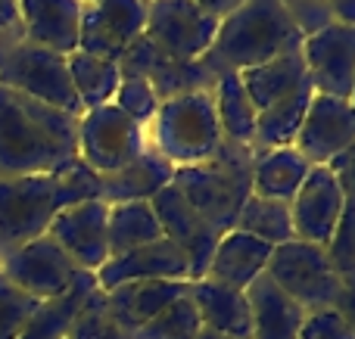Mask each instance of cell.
I'll list each match as a JSON object with an SVG mask.
<instances>
[{
  "mask_svg": "<svg viewBox=\"0 0 355 339\" xmlns=\"http://www.w3.org/2000/svg\"><path fill=\"white\" fill-rule=\"evenodd\" d=\"M312 168L315 165L296 147L262 149V153H256V162H252V193L265 199L293 203V196L306 184Z\"/></svg>",
  "mask_w": 355,
  "mask_h": 339,
  "instance_id": "25",
  "label": "cell"
},
{
  "mask_svg": "<svg viewBox=\"0 0 355 339\" xmlns=\"http://www.w3.org/2000/svg\"><path fill=\"white\" fill-rule=\"evenodd\" d=\"M327 259H331L334 271L340 274V280L355 277V205H346L343 215L337 221L331 243L324 246Z\"/></svg>",
  "mask_w": 355,
  "mask_h": 339,
  "instance_id": "36",
  "label": "cell"
},
{
  "mask_svg": "<svg viewBox=\"0 0 355 339\" xmlns=\"http://www.w3.org/2000/svg\"><path fill=\"white\" fill-rule=\"evenodd\" d=\"M147 140L175 168L209 162L221 147V128L215 116L212 91H193L168 97L147 128Z\"/></svg>",
  "mask_w": 355,
  "mask_h": 339,
  "instance_id": "5",
  "label": "cell"
},
{
  "mask_svg": "<svg viewBox=\"0 0 355 339\" xmlns=\"http://www.w3.org/2000/svg\"><path fill=\"white\" fill-rule=\"evenodd\" d=\"M162 240V228L150 203L110 205V259Z\"/></svg>",
  "mask_w": 355,
  "mask_h": 339,
  "instance_id": "30",
  "label": "cell"
},
{
  "mask_svg": "<svg viewBox=\"0 0 355 339\" xmlns=\"http://www.w3.org/2000/svg\"><path fill=\"white\" fill-rule=\"evenodd\" d=\"M37 299L22 293L16 284L0 274V339H19L22 330L28 327L31 315L37 311Z\"/></svg>",
  "mask_w": 355,
  "mask_h": 339,
  "instance_id": "34",
  "label": "cell"
},
{
  "mask_svg": "<svg viewBox=\"0 0 355 339\" xmlns=\"http://www.w3.org/2000/svg\"><path fill=\"white\" fill-rule=\"evenodd\" d=\"M147 147V128L128 118L119 106L106 103L78 116V159L91 172L112 174L135 162Z\"/></svg>",
  "mask_w": 355,
  "mask_h": 339,
  "instance_id": "8",
  "label": "cell"
},
{
  "mask_svg": "<svg viewBox=\"0 0 355 339\" xmlns=\"http://www.w3.org/2000/svg\"><path fill=\"white\" fill-rule=\"evenodd\" d=\"M200 330L202 324L193 302H190V296H181L168 309H162L150 324H144L137 333H131V339H196Z\"/></svg>",
  "mask_w": 355,
  "mask_h": 339,
  "instance_id": "32",
  "label": "cell"
},
{
  "mask_svg": "<svg viewBox=\"0 0 355 339\" xmlns=\"http://www.w3.org/2000/svg\"><path fill=\"white\" fill-rule=\"evenodd\" d=\"M78 3H81V6H87V3H100V0H78Z\"/></svg>",
  "mask_w": 355,
  "mask_h": 339,
  "instance_id": "45",
  "label": "cell"
},
{
  "mask_svg": "<svg viewBox=\"0 0 355 339\" xmlns=\"http://www.w3.org/2000/svg\"><path fill=\"white\" fill-rule=\"evenodd\" d=\"M66 59H69V75H72L75 93L81 100V109H97V106L112 103L119 84H122L119 62L100 59V56L81 53V50H72Z\"/></svg>",
  "mask_w": 355,
  "mask_h": 339,
  "instance_id": "29",
  "label": "cell"
},
{
  "mask_svg": "<svg viewBox=\"0 0 355 339\" xmlns=\"http://www.w3.org/2000/svg\"><path fill=\"white\" fill-rule=\"evenodd\" d=\"M355 143V106L349 100L315 93L293 147L312 165H327Z\"/></svg>",
  "mask_w": 355,
  "mask_h": 339,
  "instance_id": "15",
  "label": "cell"
},
{
  "mask_svg": "<svg viewBox=\"0 0 355 339\" xmlns=\"http://www.w3.org/2000/svg\"><path fill=\"white\" fill-rule=\"evenodd\" d=\"M94 277H97L100 290L110 293L122 284H137V280H190V271L181 246L162 237V240L147 243L141 249L106 259V265Z\"/></svg>",
  "mask_w": 355,
  "mask_h": 339,
  "instance_id": "17",
  "label": "cell"
},
{
  "mask_svg": "<svg viewBox=\"0 0 355 339\" xmlns=\"http://www.w3.org/2000/svg\"><path fill=\"white\" fill-rule=\"evenodd\" d=\"M218 16L193 0H150L144 37L172 62L202 59L218 35Z\"/></svg>",
  "mask_w": 355,
  "mask_h": 339,
  "instance_id": "9",
  "label": "cell"
},
{
  "mask_svg": "<svg viewBox=\"0 0 355 339\" xmlns=\"http://www.w3.org/2000/svg\"><path fill=\"white\" fill-rule=\"evenodd\" d=\"M147 3H150V0H147Z\"/></svg>",
  "mask_w": 355,
  "mask_h": 339,
  "instance_id": "47",
  "label": "cell"
},
{
  "mask_svg": "<svg viewBox=\"0 0 355 339\" xmlns=\"http://www.w3.org/2000/svg\"><path fill=\"white\" fill-rule=\"evenodd\" d=\"M271 249L275 246L243 234V230H227V234L218 237V246H215L212 262H209L206 280H215V284H221V286L246 293V286H250L259 274H265Z\"/></svg>",
  "mask_w": 355,
  "mask_h": 339,
  "instance_id": "19",
  "label": "cell"
},
{
  "mask_svg": "<svg viewBox=\"0 0 355 339\" xmlns=\"http://www.w3.org/2000/svg\"><path fill=\"white\" fill-rule=\"evenodd\" d=\"M327 6H331L334 22L355 25V0H327Z\"/></svg>",
  "mask_w": 355,
  "mask_h": 339,
  "instance_id": "42",
  "label": "cell"
},
{
  "mask_svg": "<svg viewBox=\"0 0 355 339\" xmlns=\"http://www.w3.org/2000/svg\"><path fill=\"white\" fill-rule=\"evenodd\" d=\"M147 28V0H100L81 6L78 47L81 53L119 62L122 53Z\"/></svg>",
  "mask_w": 355,
  "mask_h": 339,
  "instance_id": "11",
  "label": "cell"
},
{
  "mask_svg": "<svg viewBox=\"0 0 355 339\" xmlns=\"http://www.w3.org/2000/svg\"><path fill=\"white\" fill-rule=\"evenodd\" d=\"M66 339H131V336L119 327V321L110 311V302H106V293L97 286L78 309Z\"/></svg>",
  "mask_w": 355,
  "mask_h": 339,
  "instance_id": "33",
  "label": "cell"
},
{
  "mask_svg": "<svg viewBox=\"0 0 355 339\" xmlns=\"http://www.w3.org/2000/svg\"><path fill=\"white\" fill-rule=\"evenodd\" d=\"M252 162H256V149L221 140L218 153L209 162L175 168L172 184L209 228L227 234L234 230V221L252 193Z\"/></svg>",
  "mask_w": 355,
  "mask_h": 339,
  "instance_id": "4",
  "label": "cell"
},
{
  "mask_svg": "<svg viewBox=\"0 0 355 339\" xmlns=\"http://www.w3.org/2000/svg\"><path fill=\"white\" fill-rule=\"evenodd\" d=\"M0 274L10 284H16L22 293H28L37 302L62 296L78 280L81 268L60 249V243L50 234H41L35 240L12 246L0 253Z\"/></svg>",
  "mask_w": 355,
  "mask_h": 339,
  "instance_id": "10",
  "label": "cell"
},
{
  "mask_svg": "<svg viewBox=\"0 0 355 339\" xmlns=\"http://www.w3.org/2000/svg\"><path fill=\"white\" fill-rule=\"evenodd\" d=\"M159 103H162L159 93H156V87L147 78H122L116 97H112V106H119L125 116L135 118L144 128H150V122L156 118Z\"/></svg>",
  "mask_w": 355,
  "mask_h": 339,
  "instance_id": "35",
  "label": "cell"
},
{
  "mask_svg": "<svg viewBox=\"0 0 355 339\" xmlns=\"http://www.w3.org/2000/svg\"><path fill=\"white\" fill-rule=\"evenodd\" d=\"M175 178V165L162 159L153 147H147L135 162L112 174H100V199L110 205L116 203H150L162 187Z\"/></svg>",
  "mask_w": 355,
  "mask_h": 339,
  "instance_id": "20",
  "label": "cell"
},
{
  "mask_svg": "<svg viewBox=\"0 0 355 339\" xmlns=\"http://www.w3.org/2000/svg\"><path fill=\"white\" fill-rule=\"evenodd\" d=\"M66 56L69 53L22 37L0 53V84L25 93L37 103L69 112V116H81L85 109H81V100L75 93Z\"/></svg>",
  "mask_w": 355,
  "mask_h": 339,
  "instance_id": "6",
  "label": "cell"
},
{
  "mask_svg": "<svg viewBox=\"0 0 355 339\" xmlns=\"http://www.w3.org/2000/svg\"><path fill=\"white\" fill-rule=\"evenodd\" d=\"M22 37H25V25H22V12H19V0H0V53L10 50Z\"/></svg>",
  "mask_w": 355,
  "mask_h": 339,
  "instance_id": "39",
  "label": "cell"
},
{
  "mask_svg": "<svg viewBox=\"0 0 355 339\" xmlns=\"http://www.w3.org/2000/svg\"><path fill=\"white\" fill-rule=\"evenodd\" d=\"M240 75V84L243 91L250 93L252 106L259 112L262 109H271V106L284 103L287 97H293L296 91L309 84V75H306V62H302V53H284V56H275V59L262 62V66H252V68H243Z\"/></svg>",
  "mask_w": 355,
  "mask_h": 339,
  "instance_id": "24",
  "label": "cell"
},
{
  "mask_svg": "<svg viewBox=\"0 0 355 339\" xmlns=\"http://www.w3.org/2000/svg\"><path fill=\"white\" fill-rule=\"evenodd\" d=\"M349 103L355 106V84H352V93H349Z\"/></svg>",
  "mask_w": 355,
  "mask_h": 339,
  "instance_id": "46",
  "label": "cell"
},
{
  "mask_svg": "<svg viewBox=\"0 0 355 339\" xmlns=\"http://www.w3.org/2000/svg\"><path fill=\"white\" fill-rule=\"evenodd\" d=\"M300 53L315 93L349 100L355 84V25L327 22L302 37Z\"/></svg>",
  "mask_w": 355,
  "mask_h": 339,
  "instance_id": "12",
  "label": "cell"
},
{
  "mask_svg": "<svg viewBox=\"0 0 355 339\" xmlns=\"http://www.w3.org/2000/svg\"><path fill=\"white\" fill-rule=\"evenodd\" d=\"M187 296L206 330H215V333H225L234 339H252V315L246 293L202 277V280H190Z\"/></svg>",
  "mask_w": 355,
  "mask_h": 339,
  "instance_id": "21",
  "label": "cell"
},
{
  "mask_svg": "<svg viewBox=\"0 0 355 339\" xmlns=\"http://www.w3.org/2000/svg\"><path fill=\"white\" fill-rule=\"evenodd\" d=\"M47 234L81 271L97 274L110 259V203L87 199L69 205L50 221Z\"/></svg>",
  "mask_w": 355,
  "mask_h": 339,
  "instance_id": "13",
  "label": "cell"
},
{
  "mask_svg": "<svg viewBox=\"0 0 355 339\" xmlns=\"http://www.w3.org/2000/svg\"><path fill=\"white\" fill-rule=\"evenodd\" d=\"M334 309L340 311V318H343L346 327H349L352 336H355V277L343 280V290H340V299H337Z\"/></svg>",
  "mask_w": 355,
  "mask_h": 339,
  "instance_id": "41",
  "label": "cell"
},
{
  "mask_svg": "<svg viewBox=\"0 0 355 339\" xmlns=\"http://www.w3.org/2000/svg\"><path fill=\"white\" fill-rule=\"evenodd\" d=\"M327 168H331V174L337 178L340 190H343V196H346V205H355V143L349 149H343L337 159L327 162Z\"/></svg>",
  "mask_w": 355,
  "mask_h": 339,
  "instance_id": "40",
  "label": "cell"
},
{
  "mask_svg": "<svg viewBox=\"0 0 355 339\" xmlns=\"http://www.w3.org/2000/svg\"><path fill=\"white\" fill-rule=\"evenodd\" d=\"M315 91L312 84H306L302 91H296L293 97H287L284 103L271 106V109L259 112V122H256V153L262 149H277V147H293L296 134H300L302 122H306V112L309 103H312Z\"/></svg>",
  "mask_w": 355,
  "mask_h": 339,
  "instance_id": "28",
  "label": "cell"
},
{
  "mask_svg": "<svg viewBox=\"0 0 355 339\" xmlns=\"http://www.w3.org/2000/svg\"><path fill=\"white\" fill-rule=\"evenodd\" d=\"M87 199H100V174L81 159L53 174L0 178V253L47 234L62 209Z\"/></svg>",
  "mask_w": 355,
  "mask_h": 339,
  "instance_id": "2",
  "label": "cell"
},
{
  "mask_svg": "<svg viewBox=\"0 0 355 339\" xmlns=\"http://www.w3.org/2000/svg\"><path fill=\"white\" fill-rule=\"evenodd\" d=\"M275 286L290 296L306 315L315 311H327L337 305L343 280L334 271L331 259H327L324 246L302 240H290L271 249L268 268H265Z\"/></svg>",
  "mask_w": 355,
  "mask_h": 339,
  "instance_id": "7",
  "label": "cell"
},
{
  "mask_svg": "<svg viewBox=\"0 0 355 339\" xmlns=\"http://www.w3.org/2000/svg\"><path fill=\"white\" fill-rule=\"evenodd\" d=\"M281 3L287 6L290 16L296 19V25H300L306 35H312V31L324 28L327 22H334L327 0H281Z\"/></svg>",
  "mask_w": 355,
  "mask_h": 339,
  "instance_id": "38",
  "label": "cell"
},
{
  "mask_svg": "<svg viewBox=\"0 0 355 339\" xmlns=\"http://www.w3.org/2000/svg\"><path fill=\"white\" fill-rule=\"evenodd\" d=\"M246 302L252 315V339H300L306 311L284 296L268 274H259L246 286Z\"/></svg>",
  "mask_w": 355,
  "mask_h": 339,
  "instance_id": "22",
  "label": "cell"
},
{
  "mask_svg": "<svg viewBox=\"0 0 355 339\" xmlns=\"http://www.w3.org/2000/svg\"><path fill=\"white\" fill-rule=\"evenodd\" d=\"M78 159V116L0 84V178L53 174Z\"/></svg>",
  "mask_w": 355,
  "mask_h": 339,
  "instance_id": "1",
  "label": "cell"
},
{
  "mask_svg": "<svg viewBox=\"0 0 355 339\" xmlns=\"http://www.w3.org/2000/svg\"><path fill=\"white\" fill-rule=\"evenodd\" d=\"M306 31L296 25L281 0H246L234 12L221 16L218 35L202 59L221 72H243L262 66L284 53H296L302 47Z\"/></svg>",
  "mask_w": 355,
  "mask_h": 339,
  "instance_id": "3",
  "label": "cell"
},
{
  "mask_svg": "<svg viewBox=\"0 0 355 339\" xmlns=\"http://www.w3.org/2000/svg\"><path fill=\"white\" fill-rule=\"evenodd\" d=\"M190 280H137V284H122L116 290L106 293L112 318L125 333H137L144 324H150L162 309L175 302V299L187 296Z\"/></svg>",
  "mask_w": 355,
  "mask_h": 339,
  "instance_id": "18",
  "label": "cell"
},
{
  "mask_svg": "<svg viewBox=\"0 0 355 339\" xmlns=\"http://www.w3.org/2000/svg\"><path fill=\"white\" fill-rule=\"evenodd\" d=\"M196 339H234V336H225V333H215V330H206L202 327L200 333H196Z\"/></svg>",
  "mask_w": 355,
  "mask_h": 339,
  "instance_id": "44",
  "label": "cell"
},
{
  "mask_svg": "<svg viewBox=\"0 0 355 339\" xmlns=\"http://www.w3.org/2000/svg\"><path fill=\"white\" fill-rule=\"evenodd\" d=\"M193 3H200L206 12H212V16H227V12H234L240 3H246V0H193Z\"/></svg>",
  "mask_w": 355,
  "mask_h": 339,
  "instance_id": "43",
  "label": "cell"
},
{
  "mask_svg": "<svg viewBox=\"0 0 355 339\" xmlns=\"http://www.w3.org/2000/svg\"><path fill=\"white\" fill-rule=\"evenodd\" d=\"M94 290H97V277H94L91 271H81L78 280H75L62 296L37 305V311L31 315L28 327L22 330L19 339H66L78 309L85 305V299L91 296Z\"/></svg>",
  "mask_w": 355,
  "mask_h": 339,
  "instance_id": "27",
  "label": "cell"
},
{
  "mask_svg": "<svg viewBox=\"0 0 355 339\" xmlns=\"http://www.w3.org/2000/svg\"><path fill=\"white\" fill-rule=\"evenodd\" d=\"M150 205H153L156 218H159L162 237H168L175 246H181L184 259H187L190 280H202L221 234L215 228H209V224L196 215V209L184 199V193L178 190L175 184L162 187V190L150 199Z\"/></svg>",
  "mask_w": 355,
  "mask_h": 339,
  "instance_id": "14",
  "label": "cell"
},
{
  "mask_svg": "<svg viewBox=\"0 0 355 339\" xmlns=\"http://www.w3.org/2000/svg\"><path fill=\"white\" fill-rule=\"evenodd\" d=\"M300 339H355L352 330L346 327V321L340 318L337 309L327 311H315V315H306L300 330Z\"/></svg>",
  "mask_w": 355,
  "mask_h": 339,
  "instance_id": "37",
  "label": "cell"
},
{
  "mask_svg": "<svg viewBox=\"0 0 355 339\" xmlns=\"http://www.w3.org/2000/svg\"><path fill=\"white\" fill-rule=\"evenodd\" d=\"M25 37L60 53H72L78 47V0H19Z\"/></svg>",
  "mask_w": 355,
  "mask_h": 339,
  "instance_id": "23",
  "label": "cell"
},
{
  "mask_svg": "<svg viewBox=\"0 0 355 339\" xmlns=\"http://www.w3.org/2000/svg\"><path fill=\"white\" fill-rule=\"evenodd\" d=\"M346 209V196L340 190L337 178L331 174L327 165H315L309 172L306 184L290 203V215H293V234L302 243H315V246H327L337 230V221Z\"/></svg>",
  "mask_w": 355,
  "mask_h": 339,
  "instance_id": "16",
  "label": "cell"
},
{
  "mask_svg": "<svg viewBox=\"0 0 355 339\" xmlns=\"http://www.w3.org/2000/svg\"><path fill=\"white\" fill-rule=\"evenodd\" d=\"M212 103H215V116H218V128L221 137L234 147H256V122H259V109L252 106L250 93L243 91L237 72H221L218 81L212 87Z\"/></svg>",
  "mask_w": 355,
  "mask_h": 339,
  "instance_id": "26",
  "label": "cell"
},
{
  "mask_svg": "<svg viewBox=\"0 0 355 339\" xmlns=\"http://www.w3.org/2000/svg\"><path fill=\"white\" fill-rule=\"evenodd\" d=\"M234 230H243V234L256 237V240L268 243V246H281V243L296 240L293 234V215H290V203L281 199H265L250 193V199L243 203Z\"/></svg>",
  "mask_w": 355,
  "mask_h": 339,
  "instance_id": "31",
  "label": "cell"
}]
</instances>
